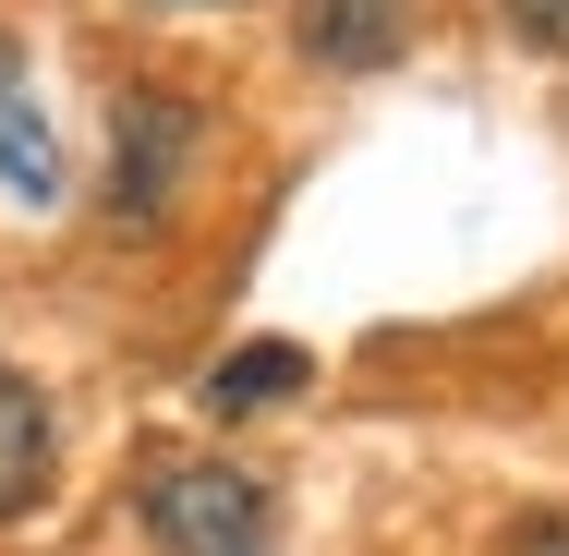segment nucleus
I'll return each mask as SVG.
<instances>
[{
  "label": "nucleus",
  "mask_w": 569,
  "mask_h": 556,
  "mask_svg": "<svg viewBox=\"0 0 569 556\" xmlns=\"http://www.w3.org/2000/svg\"><path fill=\"white\" fill-rule=\"evenodd\" d=\"M0 194H12V206H37V219L73 194L61 133H49V110H37V85H0Z\"/></svg>",
  "instance_id": "nucleus-6"
},
{
  "label": "nucleus",
  "mask_w": 569,
  "mask_h": 556,
  "mask_svg": "<svg viewBox=\"0 0 569 556\" xmlns=\"http://www.w3.org/2000/svg\"><path fill=\"white\" fill-rule=\"evenodd\" d=\"M291 49L316 73H388L412 61V0H291Z\"/></svg>",
  "instance_id": "nucleus-4"
},
{
  "label": "nucleus",
  "mask_w": 569,
  "mask_h": 556,
  "mask_svg": "<svg viewBox=\"0 0 569 556\" xmlns=\"http://www.w3.org/2000/svg\"><path fill=\"white\" fill-rule=\"evenodd\" d=\"M497 556H569V508H533V520H509V545Z\"/></svg>",
  "instance_id": "nucleus-8"
},
{
  "label": "nucleus",
  "mask_w": 569,
  "mask_h": 556,
  "mask_svg": "<svg viewBox=\"0 0 569 556\" xmlns=\"http://www.w3.org/2000/svg\"><path fill=\"white\" fill-rule=\"evenodd\" d=\"M497 12H509L533 49H558V61H569V0H497Z\"/></svg>",
  "instance_id": "nucleus-7"
},
{
  "label": "nucleus",
  "mask_w": 569,
  "mask_h": 556,
  "mask_svg": "<svg viewBox=\"0 0 569 556\" xmlns=\"http://www.w3.org/2000/svg\"><path fill=\"white\" fill-rule=\"evenodd\" d=\"M316 387V351L303 338H242V351H219V375H207V412L219 424H254V412H291Z\"/></svg>",
  "instance_id": "nucleus-5"
},
{
  "label": "nucleus",
  "mask_w": 569,
  "mask_h": 556,
  "mask_svg": "<svg viewBox=\"0 0 569 556\" xmlns=\"http://www.w3.org/2000/svg\"><path fill=\"white\" fill-rule=\"evenodd\" d=\"M133 520L158 533V556H267V484L219 447H158L133 472Z\"/></svg>",
  "instance_id": "nucleus-1"
},
{
  "label": "nucleus",
  "mask_w": 569,
  "mask_h": 556,
  "mask_svg": "<svg viewBox=\"0 0 569 556\" xmlns=\"http://www.w3.org/2000/svg\"><path fill=\"white\" fill-rule=\"evenodd\" d=\"M49 496H61V412H49V387L0 351V533L37 520Z\"/></svg>",
  "instance_id": "nucleus-3"
},
{
  "label": "nucleus",
  "mask_w": 569,
  "mask_h": 556,
  "mask_svg": "<svg viewBox=\"0 0 569 556\" xmlns=\"http://www.w3.org/2000/svg\"><path fill=\"white\" fill-rule=\"evenodd\" d=\"M194 145H207L194 98H170V85H121V98H110V170H98L110 230H170V219H182V194H194Z\"/></svg>",
  "instance_id": "nucleus-2"
}]
</instances>
